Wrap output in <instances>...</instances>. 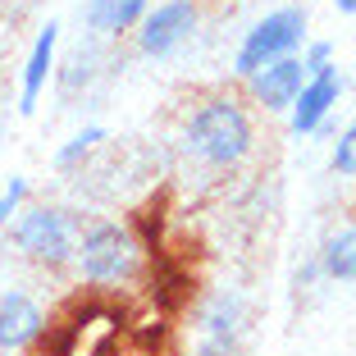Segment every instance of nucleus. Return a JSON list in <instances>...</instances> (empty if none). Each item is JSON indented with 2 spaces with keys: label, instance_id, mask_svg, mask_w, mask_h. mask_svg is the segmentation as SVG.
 <instances>
[{
  "label": "nucleus",
  "instance_id": "nucleus-1",
  "mask_svg": "<svg viewBox=\"0 0 356 356\" xmlns=\"http://www.w3.org/2000/svg\"><path fill=\"white\" fill-rule=\"evenodd\" d=\"M256 110L238 92H206L178 119V151L210 174H233L256 156Z\"/></svg>",
  "mask_w": 356,
  "mask_h": 356
},
{
  "label": "nucleus",
  "instance_id": "nucleus-2",
  "mask_svg": "<svg viewBox=\"0 0 356 356\" xmlns=\"http://www.w3.org/2000/svg\"><path fill=\"white\" fill-rule=\"evenodd\" d=\"M147 270V247L133 233V224L124 220H92L78 233V252H74V274L78 283L96 288V293H115L128 283L142 279Z\"/></svg>",
  "mask_w": 356,
  "mask_h": 356
},
{
  "label": "nucleus",
  "instance_id": "nucleus-3",
  "mask_svg": "<svg viewBox=\"0 0 356 356\" xmlns=\"http://www.w3.org/2000/svg\"><path fill=\"white\" fill-rule=\"evenodd\" d=\"M78 233H83V215H74L69 206L28 201V206L14 215V224L5 229V242H10V252L19 256L23 265L60 274V270H74Z\"/></svg>",
  "mask_w": 356,
  "mask_h": 356
},
{
  "label": "nucleus",
  "instance_id": "nucleus-4",
  "mask_svg": "<svg viewBox=\"0 0 356 356\" xmlns=\"http://www.w3.org/2000/svg\"><path fill=\"white\" fill-rule=\"evenodd\" d=\"M306 37H311V14H306V5H279V10H265L261 19L252 23V28L242 32L238 51H233V78H252L256 69H265V64L283 60V55H297L306 46Z\"/></svg>",
  "mask_w": 356,
  "mask_h": 356
},
{
  "label": "nucleus",
  "instance_id": "nucleus-5",
  "mask_svg": "<svg viewBox=\"0 0 356 356\" xmlns=\"http://www.w3.org/2000/svg\"><path fill=\"white\" fill-rule=\"evenodd\" d=\"M201 23H206L201 0H151V10L133 28V46L142 60H174L197 42Z\"/></svg>",
  "mask_w": 356,
  "mask_h": 356
},
{
  "label": "nucleus",
  "instance_id": "nucleus-6",
  "mask_svg": "<svg viewBox=\"0 0 356 356\" xmlns=\"http://www.w3.org/2000/svg\"><path fill=\"white\" fill-rule=\"evenodd\" d=\"M343 92H347V78L343 69H320V74H306L302 92H297V101L288 105V133L293 137H320L329 133V124H334V110L343 105Z\"/></svg>",
  "mask_w": 356,
  "mask_h": 356
},
{
  "label": "nucleus",
  "instance_id": "nucleus-7",
  "mask_svg": "<svg viewBox=\"0 0 356 356\" xmlns=\"http://www.w3.org/2000/svg\"><path fill=\"white\" fill-rule=\"evenodd\" d=\"M46 329H51V315H46L42 297L19 288V283L0 288V352L5 356L32 352L46 338Z\"/></svg>",
  "mask_w": 356,
  "mask_h": 356
},
{
  "label": "nucleus",
  "instance_id": "nucleus-8",
  "mask_svg": "<svg viewBox=\"0 0 356 356\" xmlns=\"http://www.w3.org/2000/svg\"><path fill=\"white\" fill-rule=\"evenodd\" d=\"M60 19H46L42 28H37V37H32L28 55H23V69H19V101H14V110H19V119H32L37 115V105H42L46 87L55 83V69H60Z\"/></svg>",
  "mask_w": 356,
  "mask_h": 356
},
{
  "label": "nucleus",
  "instance_id": "nucleus-9",
  "mask_svg": "<svg viewBox=\"0 0 356 356\" xmlns=\"http://www.w3.org/2000/svg\"><path fill=\"white\" fill-rule=\"evenodd\" d=\"M302 83H306V69H302L297 55H283V60L256 69L252 78H242L247 105H252V110H265V115H288V105L297 101Z\"/></svg>",
  "mask_w": 356,
  "mask_h": 356
},
{
  "label": "nucleus",
  "instance_id": "nucleus-10",
  "mask_svg": "<svg viewBox=\"0 0 356 356\" xmlns=\"http://www.w3.org/2000/svg\"><path fill=\"white\" fill-rule=\"evenodd\" d=\"M151 10V0H83V28L92 42H124Z\"/></svg>",
  "mask_w": 356,
  "mask_h": 356
},
{
  "label": "nucleus",
  "instance_id": "nucleus-11",
  "mask_svg": "<svg viewBox=\"0 0 356 356\" xmlns=\"http://www.w3.org/2000/svg\"><path fill=\"white\" fill-rule=\"evenodd\" d=\"M192 325H197V338H242V329H247V297L238 288L210 293L197 306Z\"/></svg>",
  "mask_w": 356,
  "mask_h": 356
},
{
  "label": "nucleus",
  "instance_id": "nucleus-12",
  "mask_svg": "<svg viewBox=\"0 0 356 356\" xmlns=\"http://www.w3.org/2000/svg\"><path fill=\"white\" fill-rule=\"evenodd\" d=\"M315 265H320L325 283H343V288L356 283V215L325 233L320 252H315Z\"/></svg>",
  "mask_w": 356,
  "mask_h": 356
},
{
  "label": "nucleus",
  "instance_id": "nucleus-13",
  "mask_svg": "<svg viewBox=\"0 0 356 356\" xmlns=\"http://www.w3.org/2000/svg\"><path fill=\"white\" fill-rule=\"evenodd\" d=\"M105 142H110V128H105V124H83L60 151H55V160H51L55 174H78V169H83L87 160L105 147Z\"/></svg>",
  "mask_w": 356,
  "mask_h": 356
},
{
  "label": "nucleus",
  "instance_id": "nucleus-14",
  "mask_svg": "<svg viewBox=\"0 0 356 356\" xmlns=\"http://www.w3.org/2000/svg\"><path fill=\"white\" fill-rule=\"evenodd\" d=\"M329 174L343 178V183H356V119L347 128H338L334 147H329Z\"/></svg>",
  "mask_w": 356,
  "mask_h": 356
},
{
  "label": "nucleus",
  "instance_id": "nucleus-15",
  "mask_svg": "<svg viewBox=\"0 0 356 356\" xmlns=\"http://www.w3.org/2000/svg\"><path fill=\"white\" fill-rule=\"evenodd\" d=\"M28 201H32V183L23 174H10V183L0 188V238H5V229L14 224V215H19Z\"/></svg>",
  "mask_w": 356,
  "mask_h": 356
},
{
  "label": "nucleus",
  "instance_id": "nucleus-16",
  "mask_svg": "<svg viewBox=\"0 0 356 356\" xmlns=\"http://www.w3.org/2000/svg\"><path fill=\"white\" fill-rule=\"evenodd\" d=\"M297 60H302L306 74H320V69H334V42H325V37H306V46L297 51Z\"/></svg>",
  "mask_w": 356,
  "mask_h": 356
},
{
  "label": "nucleus",
  "instance_id": "nucleus-17",
  "mask_svg": "<svg viewBox=\"0 0 356 356\" xmlns=\"http://www.w3.org/2000/svg\"><path fill=\"white\" fill-rule=\"evenodd\" d=\"M192 356H242V338H197Z\"/></svg>",
  "mask_w": 356,
  "mask_h": 356
},
{
  "label": "nucleus",
  "instance_id": "nucleus-18",
  "mask_svg": "<svg viewBox=\"0 0 356 356\" xmlns=\"http://www.w3.org/2000/svg\"><path fill=\"white\" fill-rule=\"evenodd\" d=\"M334 10L347 14V19H356V0H334Z\"/></svg>",
  "mask_w": 356,
  "mask_h": 356
},
{
  "label": "nucleus",
  "instance_id": "nucleus-19",
  "mask_svg": "<svg viewBox=\"0 0 356 356\" xmlns=\"http://www.w3.org/2000/svg\"><path fill=\"white\" fill-rule=\"evenodd\" d=\"M0 137H5V105H0Z\"/></svg>",
  "mask_w": 356,
  "mask_h": 356
}]
</instances>
